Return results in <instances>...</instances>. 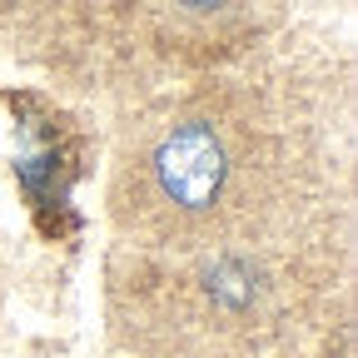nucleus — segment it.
<instances>
[{"label": "nucleus", "instance_id": "1", "mask_svg": "<svg viewBox=\"0 0 358 358\" xmlns=\"http://www.w3.org/2000/svg\"><path fill=\"white\" fill-rule=\"evenodd\" d=\"M289 140L244 90H209L134 129L110 214L145 254H199L284 229Z\"/></svg>", "mask_w": 358, "mask_h": 358}, {"label": "nucleus", "instance_id": "2", "mask_svg": "<svg viewBox=\"0 0 358 358\" xmlns=\"http://www.w3.org/2000/svg\"><path fill=\"white\" fill-rule=\"evenodd\" d=\"M274 239L279 234L199 254H155L174 259L164 274L169 289L155 294V324H169L159 329V343L174 334V358H249L279 338L294 303V274Z\"/></svg>", "mask_w": 358, "mask_h": 358}]
</instances>
